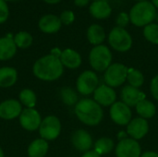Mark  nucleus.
<instances>
[{
	"mask_svg": "<svg viewBox=\"0 0 158 157\" xmlns=\"http://www.w3.org/2000/svg\"><path fill=\"white\" fill-rule=\"evenodd\" d=\"M64 72V67L59 57L46 55L37 59L32 67L33 75L44 81H54L59 79Z\"/></svg>",
	"mask_w": 158,
	"mask_h": 157,
	"instance_id": "f257e3e1",
	"label": "nucleus"
},
{
	"mask_svg": "<svg viewBox=\"0 0 158 157\" xmlns=\"http://www.w3.org/2000/svg\"><path fill=\"white\" fill-rule=\"evenodd\" d=\"M78 119L87 126H97L104 118V111L94 99L83 98L79 100L74 107Z\"/></svg>",
	"mask_w": 158,
	"mask_h": 157,
	"instance_id": "f03ea898",
	"label": "nucleus"
},
{
	"mask_svg": "<svg viewBox=\"0 0 158 157\" xmlns=\"http://www.w3.org/2000/svg\"><path fill=\"white\" fill-rule=\"evenodd\" d=\"M156 8L150 1L136 3L130 10L131 22L136 27H145L156 20Z\"/></svg>",
	"mask_w": 158,
	"mask_h": 157,
	"instance_id": "7ed1b4c3",
	"label": "nucleus"
},
{
	"mask_svg": "<svg viewBox=\"0 0 158 157\" xmlns=\"http://www.w3.org/2000/svg\"><path fill=\"white\" fill-rule=\"evenodd\" d=\"M112 52L104 44L92 48L89 54V63L93 69L97 72H104L112 64Z\"/></svg>",
	"mask_w": 158,
	"mask_h": 157,
	"instance_id": "20e7f679",
	"label": "nucleus"
},
{
	"mask_svg": "<svg viewBox=\"0 0 158 157\" xmlns=\"http://www.w3.org/2000/svg\"><path fill=\"white\" fill-rule=\"evenodd\" d=\"M108 43L115 51L124 53L131 48L132 38L126 29L117 26L110 31L108 34Z\"/></svg>",
	"mask_w": 158,
	"mask_h": 157,
	"instance_id": "39448f33",
	"label": "nucleus"
},
{
	"mask_svg": "<svg viewBox=\"0 0 158 157\" xmlns=\"http://www.w3.org/2000/svg\"><path fill=\"white\" fill-rule=\"evenodd\" d=\"M128 69L129 68L121 63H112L104 74L106 84L112 88L121 86L127 81Z\"/></svg>",
	"mask_w": 158,
	"mask_h": 157,
	"instance_id": "423d86ee",
	"label": "nucleus"
},
{
	"mask_svg": "<svg viewBox=\"0 0 158 157\" xmlns=\"http://www.w3.org/2000/svg\"><path fill=\"white\" fill-rule=\"evenodd\" d=\"M61 122L56 116L45 117L39 127L40 137L47 142L56 140L61 132Z\"/></svg>",
	"mask_w": 158,
	"mask_h": 157,
	"instance_id": "0eeeda50",
	"label": "nucleus"
},
{
	"mask_svg": "<svg viewBox=\"0 0 158 157\" xmlns=\"http://www.w3.org/2000/svg\"><path fill=\"white\" fill-rule=\"evenodd\" d=\"M99 86V78L93 70H85L78 77L76 81L77 91L82 95H90L94 93Z\"/></svg>",
	"mask_w": 158,
	"mask_h": 157,
	"instance_id": "6e6552de",
	"label": "nucleus"
},
{
	"mask_svg": "<svg viewBox=\"0 0 158 157\" xmlns=\"http://www.w3.org/2000/svg\"><path fill=\"white\" fill-rule=\"evenodd\" d=\"M117 157H141L142 148L140 143L131 138H124L119 140L115 148Z\"/></svg>",
	"mask_w": 158,
	"mask_h": 157,
	"instance_id": "1a4fd4ad",
	"label": "nucleus"
},
{
	"mask_svg": "<svg viewBox=\"0 0 158 157\" xmlns=\"http://www.w3.org/2000/svg\"><path fill=\"white\" fill-rule=\"evenodd\" d=\"M109 115L112 121L119 126H127L131 122L132 117L131 107L122 101L115 102L110 106Z\"/></svg>",
	"mask_w": 158,
	"mask_h": 157,
	"instance_id": "9d476101",
	"label": "nucleus"
},
{
	"mask_svg": "<svg viewBox=\"0 0 158 157\" xmlns=\"http://www.w3.org/2000/svg\"><path fill=\"white\" fill-rule=\"evenodd\" d=\"M19 124L22 129L28 131H34L39 130L42 122L40 113L34 108H25L19 117Z\"/></svg>",
	"mask_w": 158,
	"mask_h": 157,
	"instance_id": "9b49d317",
	"label": "nucleus"
},
{
	"mask_svg": "<svg viewBox=\"0 0 158 157\" xmlns=\"http://www.w3.org/2000/svg\"><path fill=\"white\" fill-rule=\"evenodd\" d=\"M94 100L101 106H111L117 100V93L114 88L101 84L94 92Z\"/></svg>",
	"mask_w": 158,
	"mask_h": 157,
	"instance_id": "f8f14e48",
	"label": "nucleus"
},
{
	"mask_svg": "<svg viewBox=\"0 0 158 157\" xmlns=\"http://www.w3.org/2000/svg\"><path fill=\"white\" fill-rule=\"evenodd\" d=\"M22 105L16 99H7L0 103V118L12 120L20 116Z\"/></svg>",
	"mask_w": 158,
	"mask_h": 157,
	"instance_id": "ddd939ff",
	"label": "nucleus"
},
{
	"mask_svg": "<svg viewBox=\"0 0 158 157\" xmlns=\"http://www.w3.org/2000/svg\"><path fill=\"white\" fill-rule=\"evenodd\" d=\"M71 143L76 150L83 153L90 151L94 145L91 134L84 130H77L72 133Z\"/></svg>",
	"mask_w": 158,
	"mask_h": 157,
	"instance_id": "4468645a",
	"label": "nucleus"
},
{
	"mask_svg": "<svg viewBox=\"0 0 158 157\" xmlns=\"http://www.w3.org/2000/svg\"><path fill=\"white\" fill-rule=\"evenodd\" d=\"M149 131L148 121L143 118H135L127 125V133L136 141L143 139Z\"/></svg>",
	"mask_w": 158,
	"mask_h": 157,
	"instance_id": "2eb2a0df",
	"label": "nucleus"
},
{
	"mask_svg": "<svg viewBox=\"0 0 158 157\" xmlns=\"http://www.w3.org/2000/svg\"><path fill=\"white\" fill-rule=\"evenodd\" d=\"M121 101L128 106H136L139 102L145 99V93L140 91L138 88L132 87L131 85H126L123 87L120 93Z\"/></svg>",
	"mask_w": 158,
	"mask_h": 157,
	"instance_id": "dca6fc26",
	"label": "nucleus"
},
{
	"mask_svg": "<svg viewBox=\"0 0 158 157\" xmlns=\"http://www.w3.org/2000/svg\"><path fill=\"white\" fill-rule=\"evenodd\" d=\"M61 25L62 23H61L60 19L57 16L53 15V14H47V15L43 16L40 19L39 23H38L39 29L43 32L48 33V34L57 32L60 30Z\"/></svg>",
	"mask_w": 158,
	"mask_h": 157,
	"instance_id": "f3484780",
	"label": "nucleus"
},
{
	"mask_svg": "<svg viewBox=\"0 0 158 157\" xmlns=\"http://www.w3.org/2000/svg\"><path fill=\"white\" fill-rule=\"evenodd\" d=\"M59 59L63 67L69 69H76L81 65V55L70 48H67L61 52Z\"/></svg>",
	"mask_w": 158,
	"mask_h": 157,
	"instance_id": "a211bd4d",
	"label": "nucleus"
},
{
	"mask_svg": "<svg viewBox=\"0 0 158 157\" xmlns=\"http://www.w3.org/2000/svg\"><path fill=\"white\" fill-rule=\"evenodd\" d=\"M90 14L97 19H105L110 17L112 7L106 0L94 1L89 7Z\"/></svg>",
	"mask_w": 158,
	"mask_h": 157,
	"instance_id": "6ab92c4d",
	"label": "nucleus"
},
{
	"mask_svg": "<svg viewBox=\"0 0 158 157\" xmlns=\"http://www.w3.org/2000/svg\"><path fill=\"white\" fill-rule=\"evenodd\" d=\"M17 52V46L13 38L9 36L0 38V61L11 59Z\"/></svg>",
	"mask_w": 158,
	"mask_h": 157,
	"instance_id": "aec40b11",
	"label": "nucleus"
},
{
	"mask_svg": "<svg viewBox=\"0 0 158 157\" xmlns=\"http://www.w3.org/2000/svg\"><path fill=\"white\" fill-rule=\"evenodd\" d=\"M49 150L48 142L39 138L32 141L27 149V154L29 157H44Z\"/></svg>",
	"mask_w": 158,
	"mask_h": 157,
	"instance_id": "412c9836",
	"label": "nucleus"
},
{
	"mask_svg": "<svg viewBox=\"0 0 158 157\" xmlns=\"http://www.w3.org/2000/svg\"><path fill=\"white\" fill-rule=\"evenodd\" d=\"M87 39L94 46L102 44L106 40L105 29L99 24H92L87 30Z\"/></svg>",
	"mask_w": 158,
	"mask_h": 157,
	"instance_id": "4be33fe9",
	"label": "nucleus"
},
{
	"mask_svg": "<svg viewBox=\"0 0 158 157\" xmlns=\"http://www.w3.org/2000/svg\"><path fill=\"white\" fill-rule=\"evenodd\" d=\"M18 80V72L12 67L0 68V88L13 86Z\"/></svg>",
	"mask_w": 158,
	"mask_h": 157,
	"instance_id": "5701e85b",
	"label": "nucleus"
},
{
	"mask_svg": "<svg viewBox=\"0 0 158 157\" xmlns=\"http://www.w3.org/2000/svg\"><path fill=\"white\" fill-rule=\"evenodd\" d=\"M135 107L136 112L140 116V118H143L144 119L152 118L156 113V107L155 104L147 99H143L139 102Z\"/></svg>",
	"mask_w": 158,
	"mask_h": 157,
	"instance_id": "b1692460",
	"label": "nucleus"
},
{
	"mask_svg": "<svg viewBox=\"0 0 158 157\" xmlns=\"http://www.w3.org/2000/svg\"><path fill=\"white\" fill-rule=\"evenodd\" d=\"M19 101L26 108H34L37 103V96L33 90L25 88L19 94Z\"/></svg>",
	"mask_w": 158,
	"mask_h": 157,
	"instance_id": "393cba45",
	"label": "nucleus"
},
{
	"mask_svg": "<svg viewBox=\"0 0 158 157\" xmlns=\"http://www.w3.org/2000/svg\"><path fill=\"white\" fill-rule=\"evenodd\" d=\"M94 150L100 155L109 154L114 149V142L108 137H103L98 139L94 144Z\"/></svg>",
	"mask_w": 158,
	"mask_h": 157,
	"instance_id": "a878e982",
	"label": "nucleus"
},
{
	"mask_svg": "<svg viewBox=\"0 0 158 157\" xmlns=\"http://www.w3.org/2000/svg\"><path fill=\"white\" fill-rule=\"evenodd\" d=\"M60 98L62 102L69 106L76 105V104L79 102V97L77 93L70 87H63L60 89L59 92Z\"/></svg>",
	"mask_w": 158,
	"mask_h": 157,
	"instance_id": "bb28decb",
	"label": "nucleus"
},
{
	"mask_svg": "<svg viewBox=\"0 0 158 157\" xmlns=\"http://www.w3.org/2000/svg\"><path fill=\"white\" fill-rule=\"evenodd\" d=\"M127 81L129 82V85L139 89L144 83V76L140 70L131 68L128 69Z\"/></svg>",
	"mask_w": 158,
	"mask_h": 157,
	"instance_id": "cd10ccee",
	"label": "nucleus"
},
{
	"mask_svg": "<svg viewBox=\"0 0 158 157\" xmlns=\"http://www.w3.org/2000/svg\"><path fill=\"white\" fill-rule=\"evenodd\" d=\"M13 40H14L16 46L19 48H21V49H26V48L30 47L32 43V41H33L32 36L28 31L18 32L14 36Z\"/></svg>",
	"mask_w": 158,
	"mask_h": 157,
	"instance_id": "c85d7f7f",
	"label": "nucleus"
},
{
	"mask_svg": "<svg viewBox=\"0 0 158 157\" xmlns=\"http://www.w3.org/2000/svg\"><path fill=\"white\" fill-rule=\"evenodd\" d=\"M143 36L151 43L158 44V24L151 23L143 28Z\"/></svg>",
	"mask_w": 158,
	"mask_h": 157,
	"instance_id": "c756f323",
	"label": "nucleus"
},
{
	"mask_svg": "<svg viewBox=\"0 0 158 157\" xmlns=\"http://www.w3.org/2000/svg\"><path fill=\"white\" fill-rule=\"evenodd\" d=\"M59 19H60L62 24L69 25V24H71V23L74 21V19H75V15H74V13H73L71 10H64V11L60 14Z\"/></svg>",
	"mask_w": 158,
	"mask_h": 157,
	"instance_id": "7c9ffc66",
	"label": "nucleus"
},
{
	"mask_svg": "<svg viewBox=\"0 0 158 157\" xmlns=\"http://www.w3.org/2000/svg\"><path fill=\"white\" fill-rule=\"evenodd\" d=\"M117 26L118 27H120V28H124L127 27L129 25V23L131 22V19H130V16L127 12H120L118 17H117Z\"/></svg>",
	"mask_w": 158,
	"mask_h": 157,
	"instance_id": "2f4dec72",
	"label": "nucleus"
},
{
	"mask_svg": "<svg viewBox=\"0 0 158 157\" xmlns=\"http://www.w3.org/2000/svg\"><path fill=\"white\" fill-rule=\"evenodd\" d=\"M9 15L8 6L5 0H0V24L6 21Z\"/></svg>",
	"mask_w": 158,
	"mask_h": 157,
	"instance_id": "473e14b6",
	"label": "nucleus"
},
{
	"mask_svg": "<svg viewBox=\"0 0 158 157\" xmlns=\"http://www.w3.org/2000/svg\"><path fill=\"white\" fill-rule=\"evenodd\" d=\"M150 91H151V94L152 96L158 101V74L156 75L150 83Z\"/></svg>",
	"mask_w": 158,
	"mask_h": 157,
	"instance_id": "72a5a7b5",
	"label": "nucleus"
},
{
	"mask_svg": "<svg viewBox=\"0 0 158 157\" xmlns=\"http://www.w3.org/2000/svg\"><path fill=\"white\" fill-rule=\"evenodd\" d=\"M81 157H101V155H98L94 150H90V151L84 153Z\"/></svg>",
	"mask_w": 158,
	"mask_h": 157,
	"instance_id": "f704fd0d",
	"label": "nucleus"
},
{
	"mask_svg": "<svg viewBox=\"0 0 158 157\" xmlns=\"http://www.w3.org/2000/svg\"><path fill=\"white\" fill-rule=\"evenodd\" d=\"M91 0H74V4L77 6H85L90 3Z\"/></svg>",
	"mask_w": 158,
	"mask_h": 157,
	"instance_id": "c9c22d12",
	"label": "nucleus"
},
{
	"mask_svg": "<svg viewBox=\"0 0 158 157\" xmlns=\"http://www.w3.org/2000/svg\"><path fill=\"white\" fill-rule=\"evenodd\" d=\"M141 157H158V153L153 152V151H148V152L143 153Z\"/></svg>",
	"mask_w": 158,
	"mask_h": 157,
	"instance_id": "e433bc0d",
	"label": "nucleus"
},
{
	"mask_svg": "<svg viewBox=\"0 0 158 157\" xmlns=\"http://www.w3.org/2000/svg\"><path fill=\"white\" fill-rule=\"evenodd\" d=\"M45 3H47V4H56V3H58L60 0H44Z\"/></svg>",
	"mask_w": 158,
	"mask_h": 157,
	"instance_id": "4c0bfd02",
	"label": "nucleus"
},
{
	"mask_svg": "<svg viewBox=\"0 0 158 157\" xmlns=\"http://www.w3.org/2000/svg\"><path fill=\"white\" fill-rule=\"evenodd\" d=\"M152 3H153V5L155 6V7L158 9V0H152Z\"/></svg>",
	"mask_w": 158,
	"mask_h": 157,
	"instance_id": "58836bf2",
	"label": "nucleus"
},
{
	"mask_svg": "<svg viewBox=\"0 0 158 157\" xmlns=\"http://www.w3.org/2000/svg\"><path fill=\"white\" fill-rule=\"evenodd\" d=\"M0 157H5V154L3 152V149L0 147Z\"/></svg>",
	"mask_w": 158,
	"mask_h": 157,
	"instance_id": "ea45409f",
	"label": "nucleus"
},
{
	"mask_svg": "<svg viewBox=\"0 0 158 157\" xmlns=\"http://www.w3.org/2000/svg\"><path fill=\"white\" fill-rule=\"evenodd\" d=\"M156 20L157 21V24H158V12L156 13Z\"/></svg>",
	"mask_w": 158,
	"mask_h": 157,
	"instance_id": "a19ab883",
	"label": "nucleus"
},
{
	"mask_svg": "<svg viewBox=\"0 0 158 157\" xmlns=\"http://www.w3.org/2000/svg\"><path fill=\"white\" fill-rule=\"evenodd\" d=\"M136 1H138V2H143V1H148V0H136Z\"/></svg>",
	"mask_w": 158,
	"mask_h": 157,
	"instance_id": "79ce46f5",
	"label": "nucleus"
},
{
	"mask_svg": "<svg viewBox=\"0 0 158 157\" xmlns=\"http://www.w3.org/2000/svg\"><path fill=\"white\" fill-rule=\"evenodd\" d=\"M5 1L6 2V1H16V0H5Z\"/></svg>",
	"mask_w": 158,
	"mask_h": 157,
	"instance_id": "37998d69",
	"label": "nucleus"
},
{
	"mask_svg": "<svg viewBox=\"0 0 158 157\" xmlns=\"http://www.w3.org/2000/svg\"><path fill=\"white\" fill-rule=\"evenodd\" d=\"M94 1H99V0H94Z\"/></svg>",
	"mask_w": 158,
	"mask_h": 157,
	"instance_id": "c03bdc74",
	"label": "nucleus"
}]
</instances>
